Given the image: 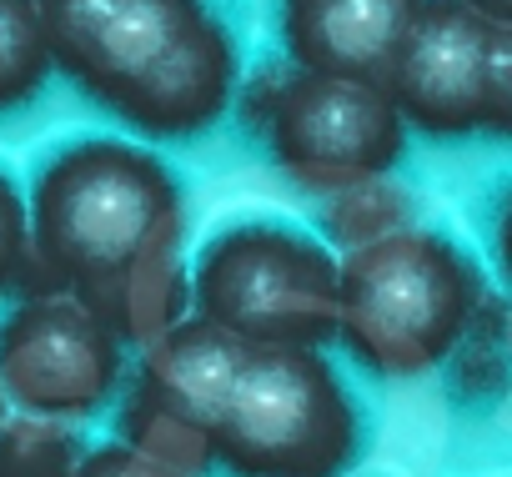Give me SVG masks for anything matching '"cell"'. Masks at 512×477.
Returning <instances> with one entry per match:
<instances>
[{"label": "cell", "mask_w": 512, "mask_h": 477, "mask_svg": "<svg viewBox=\"0 0 512 477\" xmlns=\"http://www.w3.org/2000/svg\"><path fill=\"white\" fill-rule=\"evenodd\" d=\"M487 116H482V131L492 136H507V121H512V21L497 26L492 36V51H487Z\"/></svg>", "instance_id": "cell-15"}, {"label": "cell", "mask_w": 512, "mask_h": 477, "mask_svg": "<svg viewBox=\"0 0 512 477\" xmlns=\"http://www.w3.org/2000/svg\"><path fill=\"white\" fill-rule=\"evenodd\" d=\"M282 6H292V0H282Z\"/></svg>", "instance_id": "cell-19"}, {"label": "cell", "mask_w": 512, "mask_h": 477, "mask_svg": "<svg viewBox=\"0 0 512 477\" xmlns=\"http://www.w3.org/2000/svg\"><path fill=\"white\" fill-rule=\"evenodd\" d=\"M51 66L151 141L211 131L241 86L216 0H36Z\"/></svg>", "instance_id": "cell-1"}, {"label": "cell", "mask_w": 512, "mask_h": 477, "mask_svg": "<svg viewBox=\"0 0 512 477\" xmlns=\"http://www.w3.org/2000/svg\"><path fill=\"white\" fill-rule=\"evenodd\" d=\"M246 126L262 131L272 161L307 191L337 196L392 176L407 156V126L382 86L262 66L236 86Z\"/></svg>", "instance_id": "cell-6"}, {"label": "cell", "mask_w": 512, "mask_h": 477, "mask_svg": "<svg viewBox=\"0 0 512 477\" xmlns=\"http://www.w3.org/2000/svg\"><path fill=\"white\" fill-rule=\"evenodd\" d=\"M412 221H417L412 196L402 186H392L387 176L362 181V186L337 191V196H322V226H327L322 242L332 252H342V257L367 247V242H382V236H392V231H402Z\"/></svg>", "instance_id": "cell-12"}, {"label": "cell", "mask_w": 512, "mask_h": 477, "mask_svg": "<svg viewBox=\"0 0 512 477\" xmlns=\"http://www.w3.org/2000/svg\"><path fill=\"white\" fill-rule=\"evenodd\" d=\"M126 347L71 292L16 297L0 312V397L11 412L86 422L116 402Z\"/></svg>", "instance_id": "cell-8"}, {"label": "cell", "mask_w": 512, "mask_h": 477, "mask_svg": "<svg viewBox=\"0 0 512 477\" xmlns=\"http://www.w3.org/2000/svg\"><path fill=\"white\" fill-rule=\"evenodd\" d=\"M51 46L36 0H0V116H16L51 86Z\"/></svg>", "instance_id": "cell-11"}, {"label": "cell", "mask_w": 512, "mask_h": 477, "mask_svg": "<svg viewBox=\"0 0 512 477\" xmlns=\"http://www.w3.org/2000/svg\"><path fill=\"white\" fill-rule=\"evenodd\" d=\"M507 21H487L462 0H417L407 41L387 76V101L407 131L462 141L482 131L487 116V51Z\"/></svg>", "instance_id": "cell-9"}, {"label": "cell", "mask_w": 512, "mask_h": 477, "mask_svg": "<svg viewBox=\"0 0 512 477\" xmlns=\"http://www.w3.org/2000/svg\"><path fill=\"white\" fill-rule=\"evenodd\" d=\"M31 252V226H26V191L11 171H0V297L16 292L21 262Z\"/></svg>", "instance_id": "cell-14"}, {"label": "cell", "mask_w": 512, "mask_h": 477, "mask_svg": "<svg viewBox=\"0 0 512 477\" xmlns=\"http://www.w3.org/2000/svg\"><path fill=\"white\" fill-rule=\"evenodd\" d=\"M6 412H11V407H6V397H0V422H6Z\"/></svg>", "instance_id": "cell-18"}, {"label": "cell", "mask_w": 512, "mask_h": 477, "mask_svg": "<svg viewBox=\"0 0 512 477\" xmlns=\"http://www.w3.org/2000/svg\"><path fill=\"white\" fill-rule=\"evenodd\" d=\"M417 0H292L282 6V46L297 71L387 86Z\"/></svg>", "instance_id": "cell-10"}, {"label": "cell", "mask_w": 512, "mask_h": 477, "mask_svg": "<svg viewBox=\"0 0 512 477\" xmlns=\"http://www.w3.org/2000/svg\"><path fill=\"white\" fill-rule=\"evenodd\" d=\"M71 477H181V472L161 467L156 457H146V452H136L126 442H101V447L81 452Z\"/></svg>", "instance_id": "cell-16"}, {"label": "cell", "mask_w": 512, "mask_h": 477, "mask_svg": "<svg viewBox=\"0 0 512 477\" xmlns=\"http://www.w3.org/2000/svg\"><path fill=\"white\" fill-rule=\"evenodd\" d=\"M191 317L241 347H327L337 332V252L277 216L221 226L186 262Z\"/></svg>", "instance_id": "cell-5"}, {"label": "cell", "mask_w": 512, "mask_h": 477, "mask_svg": "<svg viewBox=\"0 0 512 477\" xmlns=\"http://www.w3.org/2000/svg\"><path fill=\"white\" fill-rule=\"evenodd\" d=\"M26 226L36 262L91 312L126 277L186 257L176 171L116 136L56 146L26 191Z\"/></svg>", "instance_id": "cell-2"}, {"label": "cell", "mask_w": 512, "mask_h": 477, "mask_svg": "<svg viewBox=\"0 0 512 477\" xmlns=\"http://www.w3.org/2000/svg\"><path fill=\"white\" fill-rule=\"evenodd\" d=\"M81 432L56 417L6 412L0 422V477H71L81 462Z\"/></svg>", "instance_id": "cell-13"}, {"label": "cell", "mask_w": 512, "mask_h": 477, "mask_svg": "<svg viewBox=\"0 0 512 477\" xmlns=\"http://www.w3.org/2000/svg\"><path fill=\"white\" fill-rule=\"evenodd\" d=\"M462 6H472L487 21H512V0H462Z\"/></svg>", "instance_id": "cell-17"}, {"label": "cell", "mask_w": 512, "mask_h": 477, "mask_svg": "<svg viewBox=\"0 0 512 477\" xmlns=\"http://www.w3.org/2000/svg\"><path fill=\"white\" fill-rule=\"evenodd\" d=\"M362 447V402L327 347H246L211 467L231 477H347Z\"/></svg>", "instance_id": "cell-4"}, {"label": "cell", "mask_w": 512, "mask_h": 477, "mask_svg": "<svg viewBox=\"0 0 512 477\" xmlns=\"http://www.w3.org/2000/svg\"><path fill=\"white\" fill-rule=\"evenodd\" d=\"M241 357L246 347L201 317H186L146 342L116 392V442L156 457L181 477H206L216 422L236 387Z\"/></svg>", "instance_id": "cell-7"}, {"label": "cell", "mask_w": 512, "mask_h": 477, "mask_svg": "<svg viewBox=\"0 0 512 477\" xmlns=\"http://www.w3.org/2000/svg\"><path fill=\"white\" fill-rule=\"evenodd\" d=\"M482 307L477 262L432 226H402L337 257L332 342L377 377H422L442 367Z\"/></svg>", "instance_id": "cell-3"}]
</instances>
